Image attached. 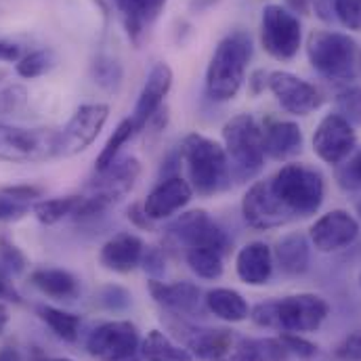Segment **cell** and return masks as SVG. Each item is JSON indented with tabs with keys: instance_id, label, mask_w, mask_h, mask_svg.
Returning <instances> with one entry per match:
<instances>
[{
	"instance_id": "obj_3",
	"label": "cell",
	"mask_w": 361,
	"mask_h": 361,
	"mask_svg": "<svg viewBox=\"0 0 361 361\" xmlns=\"http://www.w3.org/2000/svg\"><path fill=\"white\" fill-rule=\"evenodd\" d=\"M180 158L187 166L191 189H195L200 195L216 193L229 177L225 147L204 135H187L180 145Z\"/></svg>"
},
{
	"instance_id": "obj_9",
	"label": "cell",
	"mask_w": 361,
	"mask_h": 361,
	"mask_svg": "<svg viewBox=\"0 0 361 361\" xmlns=\"http://www.w3.org/2000/svg\"><path fill=\"white\" fill-rule=\"evenodd\" d=\"M302 32L298 17L281 4H267L261 17V42L263 49L277 61L296 57L300 49Z\"/></svg>"
},
{
	"instance_id": "obj_48",
	"label": "cell",
	"mask_w": 361,
	"mask_h": 361,
	"mask_svg": "<svg viewBox=\"0 0 361 361\" xmlns=\"http://www.w3.org/2000/svg\"><path fill=\"white\" fill-rule=\"evenodd\" d=\"M128 219L137 225V227H143V229H147V227H152V219L145 214V210H143V206H133L130 210H128Z\"/></svg>"
},
{
	"instance_id": "obj_18",
	"label": "cell",
	"mask_w": 361,
	"mask_h": 361,
	"mask_svg": "<svg viewBox=\"0 0 361 361\" xmlns=\"http://www.w3.org/2000/svg\"><path fill=\"white\" fill-rule=\"evenodd\" d=\"M191 195H193V189L189 180L180 179V177H169L152 189V193L143 202V210L152 221H162L179 212L180 208H185Z\"/></svg>"
},
{
	"instance_id": "obj_11",
	"label": "cell",
	"mask_w": 361,
	"mask_h": 361,
	"mask_svg": "<svg viewBox=\"0 0 361 361\" xmlns=\"http://www.w3.org/2000/svg\"><path fill=\"white\" fill-rule=\"evenodd\" d=\"M109 118L105 103H87L76 109L70 122L59 130V158H70L85 152L99 137Z\"/></svg>"
},
{
	"instance_id": "obj_44",
	"label": "cell",
	"mask_w": 361,
	"mask_h": 361,
	"mask_svg": "<svg viewBox=\"0 0 361 361\" xmlns=\"http://www.w3.org/2000/svg\"><path fill=\"white\" fill-rule=\"evenodd\" d=\"M0 193L13 197V200H19V202H30V200H36L42 195V189L36 187V185H11V187H2Z\"/></svg>"
},
{
	"instance_id": "obj_31",
	"label": "cell",
	"mask_w": 361,
	"mask_h": 361,
	"mask_svg": "<svg viewBox=\"0 0 361 361\" xmlns=\"http://www.w3.org/2000/svg\"><path fill=\"white\" fill-rule=\"evenodd\" d=\"M139 130H137V126H135V122H133V118H126V120H122L116 128H114V133L109 135V139H107V143H105V147L99 152V156H97V160H94V166H97V173H101V171H105L116 158H118V154H120V149L137 135Z\"/></svg>"
},
{
	"instance_id": "obj_34",
	"label": "cell",
	"mask_w": 361,
	"mask_h": 361,
	"mask_svg": "<svg viewBox=\"0 0 361 361\" xmlns=\"http://www.w3.org/2000/svg\"><path fill=\"white\" fill-rule=\"evenodd\" d=\"M55 66V53L51 49H40L34 51L30 55H25L19 63H17V74L25 80H34L42 74H47L51 68Z\"/></svg>"
},
{
	"instance_id": "obj_10",
	"label": "cell",
	"mask_w": 361,
	"mask_h": 361,
	"mask_svg": "<svg viewBox=\"0 0 361 361\" xmlns=\"http://www.w3.org/2000/svg\"><path fill=\"white\" fill-rule=\"evenodd\" d=\"M139 349V330L130 322H105L87 338V351L97 361H126Z\"/></svg>"
},
{
	"instance_id": "obj_55",
	"label": "cell",
	"mask_w": 361,
	"mask_h": 361,
	"mask_svg": "<svg viewBox=\"0 0 361 361\" xmlns=\"http://www.w3.org/2000/svg\"><path fill=\"white\" fill-rule=\"evenodd\" d=\"M126 361H139V360H135V357H130V360H126Z\"/></svg>"
},
{
	"instance_id": "obj_17",
	"label": "cell",
	"mask_w": 361,
	"mask_h": 361,
	"mask_svg": "<svg viewBox=\"0 0 361 361\" xmlns=\"http://www.w3.org/2000/svg\"><path fill=\"white\" fill-rule=\"evenodd\" d=\"M171 87H173V70H171L169 63L158 61L149 70L147 80H145L141 94L137 99L135 111L130 116L137 130H143L149 124V120L156 116V111L162 109V103H164L166 94L171 92Z\"/></svg>"
},
{
	"instance_id": "obj_53",
	"label": "cell",
	"mask_w": 361,
	"mask_h": 361,
	"mask_svg": "<svg viewBox=\"0 0 361 361\" xmlns=\"http://www.w3.org/2000/svg\"><path fill=\"white\" fill-rule=\"evenodd\" d=\"M6 324H8V309H6L4 302H0V334L4 332Z\"/></svg>"
},
{
	"instance_id": "obj_14",
	"label": "cell",
	"mask_w": 361,
	"mask_h": 361,
	"mask_svg": "<svg viewBox=\"0 0 361 361\" xmlns=\"http://www.w3.org/2000/svg\"><path fill=\"white\" fill-rule=\"evenodd\" d=\"M267 87L277 103L294 116H309L322 105V92L290 72H271Z\"/></svg>"
},
{
	"instance_id": "obj_22",
	"label": "cell",
	"mask_w": 361,
	"mask_h": 361,
	"mask_svg": "<svg viewBox=\"0 0 361 361\" xmlns=\"http://www.w3.org/2000/svg\"><path fill=\"white\" fill-rule=\"evenodd\" d=\"M122 13L128 38L139 44L145 30L160 17L169 0H114Z\"/></svg>"
},
{
	"instance_id": "obj_51",
	"label": "cell",
	"mask_w": 361,
	"mask_h": 361,
	"mask_svg": "<svg viewBox=\"0 0 361 361\" xmlns=\"http://www.w3.org/2000/svg\"><path fill=\"white\" fill-rule=\"evenodd\" d=\"M288 4L296 13H307L309 11V0H288Z\"/></svg>"
},
{
	"instance_id": "obj_41",
	"label": "cell",
	"mask_w": 361,
	"mask_h": 361,
	"mask_svg": "<svg viewBox=\"0 0 361 361\" xmlns=\"http://www.w3.org/2000/svg\"><path fill=\"white\" fill-rule=\"evenodd\" d=\"M30 212V206L25 202H19V200H13L4 193H0V221H19L23 219L25 214Z\"/></svg>"
},
{
	"instance_id": "obj_42",
	"label": "cell",
	"mask_w": 361,
	"mask_h": 361,
	"mask_svg": "<svg viewBox=\"0 0 361 361\" xmlns=\"http://www.w3.org/2000/svg\"><path fill=\"white\" fill-rule=\"evenodd\" d=\"M281 343L286 345L288 353H294V355H298L302 360H309V357L317 355V347L313 343L300 338L298 334H283L281 336Z\"/></svg>"
},
{
	"instance_id": "obj_15",
	"label": "cell",
	"mask_w": 361,
	"mask_h": 361,
	"mask_svg": "<svg viewBox=\"0 0 361 361\" xmlns=\"http://www.w3.org/2000/svg\"><path fill=\"white\" fill-rule=\"evenodd\" d=\"M244 221L252 229H273L294 221L271 191L269 179L255 183L242 200Z\"/></svg>"
},
{
	"instance_id": "obj_40",
	"label": "cell",
	"mask_w": 361,
	"mask_h": 361,
	"mask_svg": "<svg viewBox=\"0 0 361 361\" xmlns=\"http://www.w3.org/2000/svg\"><path fill=\"white\" fill-rule=\"evenodd\" d=\"M0 259H2V265H4V269L8 271L11 275H19L21 271L25 269V265H27V259H25V255L15 246V244H11L8 240H0Z\"/></svg>"
},
{
	"instance_id": "obj_1",
	"label": "cell",
	"mask_w": 361,
	"mask_h": 361,
	"mask_svg": "<svg viewBox=\"0 0 361 361\" xmlns=\"http://www.w3.org/2000/svg\"><path fill=\"white\" fill-rule=\"evenodd\" d=\"M252 57V38L246 32L225 36L208 63L206 90L214 101H231L246 80V68Z\"/></svg>"
},
{
	"instance_id": "obj_38",
	"label": "cell",
	"mask_w": 361,
	"mask_h": 361,
	"mask_svg": "<svg viewBox=\"0 0 361 361\" xmlns=\"http://www.w3.org/2000/svg\"><path fill=\"white\" fill-rule=\"evenodd\" d=\"M336 180L345 189H361V152L336 169Z\"/></svg>"
},
{
	"instance_id": "obj_54",
	"label": "cell",
	"mask_w": 361,
	"mask_h": 361,
	"mask_svg": "<svg viewBox=\"0 0 361 361\" xmlns=\"http://www.w3.org/2000/svg\"><path fill=\"white\" fill-rule=\"evenodd\" d=\"M49 361H72V360H49Z\"/></svg>"
},
{
	"instance_id": "obj_6",
	"label": "cell",
	"mask_w": 361,
	"mask_h": 361,
	"mask_svg": "<svg viewBox=\"0 0 361 361\" xmlns=\"http://www.w3.org/2000/svg\"><path fill=\"white\" fill-rule=\"evenodd\" d=\"M141 164L137 158H116L105 171L97 173V179L89 185L90 195H82L76 208V219H90L118 204L139 179Z\"/></svg>"
},
{
	"instance_id": "obj_13",
	"label": "cell",
	"mask_w": 361,
	"mask_h": 361,
	"mask_svg": "<svg viewBox=\"0 0 361 361\" xmlns=\"http://www.w3.org/2000/svg\"><path fill=\"white\" fill-rule=\"evenodd\" d=\"M355 141L357 139L351 122L341 114H328L315 128L313 152L326 164H341L355 149Z\"/></svg>"
},
{
	"instance_id": "obj_7",
	"label": "cell",
	"mask_w": 361,
	"mask_h": 361,
	"mask_svg": "<svg viewBox=\"0 0 361 361\" xmlns=\"http://www.w3.org/2000/svg\"><path fill=\"white\" fill-rule=\"evenodd\" d=\"M59 158V130L0 124V160L38 164Z\"/></svg>"
},
{
	"instance_id": "obj_29",
	"label": "cell",
	"mask_w": 361,
	"mask_h": 361,
	"mask_svg": "<svg viewBox=\"0 0 361 361\" xmlns=\"http://www.w3.org/2000/svg\"><path fill=\"white\" fill-rule=\"evenodd\" d=\"M141 355L145 361H193V355L175 345L164 332L152 330L141 343Z\"/></svg>"
},
{
	"instance_id": "obj_35",
	"label": "cell",
	"mask_w": 361,
	"mask_h": 361,
	"mask_svg": "<svg viewBox=\"0 0 361 361\" xmlns=\"http://www.w3.org/2000/svg\"><path fill=\"white\" fill-rule=\"evenodd\" d=\"M92 78L101 89L116 90L122 82V66L107 55H99L92 63Z\"/></svg>"
},
{
	"instance_id": "obj_50",
	"label": "cell",
	"mask_w": 361,
	"mask_h": 361,
	"mask_svg": "<svg viewBox=\"0 0 361 361\" xmlns=\"http://www.w3.org/2000/svg\"><path fill=\"white\" fill-rule=\"evenodd\" d=\"M0 361H21V355L15 347H2L0 349Z\"/></svg>"
},
{
	"instance_id": "obj_30",
	"label": "cell",
	"mask_w": 361,
	"mask_h": 361,
	"mask_svg": "<svg viewBox=\"0 0 361 361\" xmlns=\"http://www.w3.org/2000/svg\"><path fill=\"white\" fill-rule=\"evenodd\" d=\"M82 195H66V197H51V200H40L32 206L34 216L42 223V225H55L61 219L70 216L76 212V208L80 206Z\"/></svg>"
},
{
	"instance_id": "obj_26",
	"label": "cell",
	"mask_w": 361,
	"mask_h": 361,
	"mask_svg": "<svg viewBox=\"0 0 361 361\" xmlns=\"http://www.w3.org/2000/svg\"><path fill=\"white\" fill-rule=\"evenodd\" d=\"M231 361H288L281 338H244L231 349Z\"/></svg>"
},
{
	"instance_id": "obj_45",
	"label": "cell",
	"mask_w": 361,
	"mask_h": 361,
	"mask_svg": "<svg viewBox=\"0 0 361 361\" xmlns=\"http://www.w3.org/2000/svg\"><path fill=\"white\" fill-rule=\"evenodd\" d=\"M141 263H143L145 271H149L152 275L164 273V257L158 248H147V252H143Z\"/></svg>"
},
{
	"instance_id": "obj_56",
	"label": "cell",
	"mask_w": 361,
	"mask_h": 361,
	"mask_svg": "<svg viewBox=\"0 0 361 361\" xmlns=\"http://www.w3.org/2000/svg\"><path fill=\"white\" fill-rule=\"evenodd\" d=\"M360 214H361V204H360Z\"/></svg>"
},
{
	"instance_id": "obj_19",
	"label": "cell",
	"mask_w": 361,
	"mask_h": 361,
	"mask_svg": "<svg viewBox=\"0 0 361 361\" xmlns=\"http://www.w3.org/2000/svg\"><path fill=\"white\" fill-rule=\"evenodd\" d=\"M143 252H145V246L141 238H137L135 233H118L103 244L99 261L107 271L128 273L137 265H141Z\"/></svg>"
},
{
	"instance_id": "obj_2",
	"label": "cell",
	"mask_w": 361,
	"mask_h": 361,
	"mask_svg": "<svg viewBox=\"0 0 361 361\" xmlns=\"http://www.w3.org/2000/svg\"><path fill=\"white\" fill-rule=\"evenodd\" d=\"M330 307L317 294H294L281 300L261 302L252 311L255 324L263 328L283 330L288 334L315 332L328 317Z\"/></svg>"
},
{
	"instance_id": "obj_27",
	"label": "cell",
	"mask_w": 361,
	"mask_h": 361,
	"mask_svg": "<svg viewBox=\"0 0 361 361\" xmlns=\"http://www.w3.org/2000/svg\"><path fill=\"white\" fill-rule=\"evenodd\" d=\"M275 259L277 265L283 273L290 275H300L309 267V244L300 233H290L277 242L275 248Z\"/></svg>"
},
{
	"instance_id": "obj_37",
	"label": "cell",
	"mask_w": 361,
	"mask_h": 361,
	"mask_svg": "<svg viewBox=\"0 0 361 361\" xmlns=\"http://www.w3.org/2000/svg\"><path fill=\"white\" fill-rule=\"evenodd\" d=\"M336 105L343 118H347L351 124L361 126V89L343 90L336 99Z\"/></svg>"
},
{
	"instance_id": "obj_4",
	"label": "cell",
	"mask_w": 361,
	"mask_h": 361,
	"mask_svg": "<svg viewBox=\"0 0 361 361\" xmlns=\"http://www.w3.org/2000/svg\"><path fill=\"white\" fill-rule=\"evenodd\" d=\"M271 191L292 219L315 214L324 202L322 175L305 164H286L269 179Z\"/></svg>"
},
{
	"instance_id": "obj_24",
	"label": "cell",
	"mask_w": 361,
	"mask_h": 361,
	"mask_svg": "<svg viewBox=\"0 0 361 361\" xmlns=\"http://www.w3.org/2000/svg\"><path fill=\"white\" fill-rule=\"evenodd\" d=\"M189 353L193 357L208 361L225 360L233 349V336L227 330H191Z\"/></svg>"
},
{
	"instance_id": "obj_43",
	"label": "cell",
	"mask_w": 361,
	"mask_h": 361,
	"mask_svg": "<svg viewBox=\"0 0 361 361\" xmlns=\"http://www.w3.org/2000/svg\"><path fill=\"white\" fill-rule=\"evenodd\" d=\"M336 357L341 361H361V332L349 334L336 347Z\"/></svg>"
},
{
	"instance_id": "obj_12",
	"label": "cell",
	"mask_w": 361,
	"mask_h": 361,
	"mask_svg": "<svg viewBox=\"0 0 361 361\" xmlns=\"http://www.w3.org/2000/svg\"><path fill=\"white\" fill-rule=\"evenodd\" d=\"M169 231L189 248H208L225 255L229 250L227 233L208 216L206 210H189L183 212L175 223H171Z\"/></svg>"
},
{
	"instance_id": "obj_16",
	"label": "cell",
	"mask_w": 361,
	"mask_h": 361,
	"mask_svg": "<svg viewBox=\"0 0 361 361\" xmlns=\"http://www.w3.org/2000/svg\"><path fill=\"white\" fill-rule=\"evenodd\" d=\"M360 223L345 210H332L311 227V242L319 252H334L355 242Z\"/></svg>"
},
{
	"instance_id": "obj_47",
	"label": "cell",
	"mask_w": 361,
	"mask_h": 361,
	"mask_svg": "<svg viewBox=\"0 0 361 361\" xmlns=\"http://www.w3.org/2000/svg\"><path fill=\"white\" fill-rule=\"evenodd\" d=\"M267 82H269V74H267L265 70H257V72H252V76H250V80H248L250 92H252V94H259L261 90L267 87Z\"/></svg>"
},
{
	"instance_id": "obj_23",
	"label": "cell",
	"mask_w": 361,
	"mask_h": 361,
	"mask_svg": "<svg viewBox=\"0 0 361 361\" xmlns=\"http://www.w3.org/2000/svg\"><path fill=\"white\" fill-rule=\"evenodd\" d=\"M149 292L154 300L175 313H193L200 300L197 286L189 281H177V283H164L160 279H149Z\"/></svg>"
},
{
	"instance_id": "obj_49",
	"label": "cell",
	"mask_w": 361,
	"mask_h": 361,
	"mask_svg": "<svg viewBox=\"0 0 361 361\" xmlns=\"http://www.w3.org/2000/svg\"><path fill=\"white\" fill-rule=\"evenodd\" d=\"M313 6H315L317 15L324 21L332 19V15H334V0H313Z\"/></svg>"
},
{
	"instance_id": "obj_8",
	"label": "cell",
	"mask_w": 361,
	"mask_h": 361,
	"mask_svg": "<svg viewBox=\"0 0 361 361\" xmlns=\"http://www.w3.org/2000/svg\"><path fill=\"white\" fill-rule=\"evenodd\" d=\"M225 154L229 164L240 173V177H252L263 169L265 162V145H263V128L248 114L233 116L223 126Z\"/></svg>"
},
{
	"instance_id": "obj_32",
	"label": "cell",
	"mask_w": 361,
	"mask_h": 361,
	"mask_svg": "<svg viewBox=\"0 0 361 361\" xmlns=\"http://www.w3.org/2000/svg\"><path fill=\"white\" fill-rule=\"evenodd\" d=\"M38 315L59 338H63L68 343H74L78 338V332H80V317L78 315L55 309V307H47V305L38 307Z\"/></svg>"
},
{
	"instance_id": "obj_25",
	"label": "cell",
	"mask_w": 361,
	"mask_h": 361,
	"mask_svg": "<svg viewBox=\"0 0 361 361\" xmlns=\"http://www.w3.org/2000/svg\"><path fill=\"white\" fill-rule=\"evenodd\" d=\"M206 307L210 309V313H214V317L229 322V324H238L248 319L250 315V307L246 302V298L229 288H214L206 294Z\"/></svg>"
},
{
	"instance_id": "obj_20",
	"label": "cell",
	"mask_w": 361,
	"mask_h": 361,
	"mask_svg": "<svg viewBox=\"0 0 361 361\" xmlns=\"http://www.w3.org/2000/svg\"><path fill=\"white\" fill-rule=\"evenodd\" d=\"M238 277L248 286H263L267 283L273 271V252L267 244L252 242L238 252L235 259Z\"/></svg>"
},
{
	"instance_id": "obj_57",
	"label": "cell",
	"mask_w": 361,
	"mask_h": 361,
	"mask_svg": "<svg viewBox=\"0 0 361 361\" xmlns=\"http://www.w3.org/2000/svg\"><path fill=\"white\" fill-rule=\"evenodd\" d=\"M360 283H361V277H360Z\"/></svg>"
},
{
	"instance_id": "obj_36",
	"label": "cell",
	"mask_w": 361,
	"mask_h": 361,
	"mask_svg": "<svg viewBox=\"0 0 361 361\" xmlns=\"http://www.w3.org/2000/svg\"><path fill=\"white\" fill-rule=\"evenodd\" d=\"M334 15L353 32H361V0H334Z\"/></svg>"
},
{
	"instance_id": "obj_5",
	"label": "cell",
	"mask_w": 361,
	"mask_h": 361,
	"mask_svg": "<svg viewBox=\"0 0 361 361\" xmlns=\"http://www.w3.org/2000/svg\"><path fill=\"white\" fill-rule=\"evenodd\" d=\"M311 66L330 80H351L357 74V42L341 32H311L307 38Z\"/></svg>"
},
{
	"instance_id": "obj_46",
	"label": "cell",
	"mask_w": 361,
	"mask_h": 361,
	"mask_svg": "<svg viewBox=\"0 0 361 361\" xmlns=\"http://www.w3.org/2000/svg\"><path fill=\"white\" fill-rule=\"evenodd\" d=\"M19 55H21L19 44H15V42H8V40H2V38H0V61L13 63V61H17V59H19Z\"/></svg>"
},
{
	"instance_id": "obj_21",
	"label": "cell",
	"mask_w": 361,
	"mask_h": 361,
	"mask_svg": "<svg viewBox=\"0 0 361 361\" xmlns=\"http://www.w3.org/2000/svg\"><path fill=\"white\" fill-rule=\"evenodd\" d=\"M263 145H265V154L273 160H286L296 152H300L302 133L294 122L267 120L263 126Z\"/></svg>"
},
{
	"instance_id": "obj_28",
	"label": "cell",
	"mask_w": 361,
	"mask_h": 361,
	"mask_svg": "<svg viewBox=\"0 0 361 361\" xmlns=\"http://www.w3.org/2000/svg\"><path fill=\"white\" fill-rule=\"evenodd\" d=\"M32 283L47 296L63 300L72 298L78 292V281L70 271L63 269H36L32 273Z\"/></svg>"
},
{
	"instance_id": "obj_33",
	"label": "cell",
	"mask_w": 361,
	"mask_h": 361,
	"mask_svg": "<svg viewBox=\"0 0 361 361\" xmlns=\"http://www.w3.org/2000/svg\"><path fill=\"white\" fill-rule=\"evenodd\" d=\"M187 265L197 277L204 279H216L223 275V255L216 250H208V248H189L187 255Z\"/></svg>"
},
{
	"instance_id": "obj_52",
	"label": "cell",
	"mask_w": 361,
	"mask_h": 361,
	"mask_svg": "<svg viewBox=\"0 0 361 361\" xmlns=\"http://www.w3.org/2000/svg\"><path fill=\"white\" fill-rule=\"evenodd\" d=\"M2 296H13L15 300H17V294L8 288V283H6V279H4V275H2V269H0V298Z\"/></svg>"
},
{
	"instance_id": "obj_39",
	"label": "cell",
	"mask_w": 361,
	"mask_h": 361,
	"mask_svg": "<svg viewBox=\"0 0 361 361\" xmlns=\"http://www.w3.org/2000/svg\"><path fill=\"white\" fill-rule=\"evenodd\" d=\"M27 101V89L21 85H11L0 90V116L19 111Z\"/></svg>"
}]
</instances>
